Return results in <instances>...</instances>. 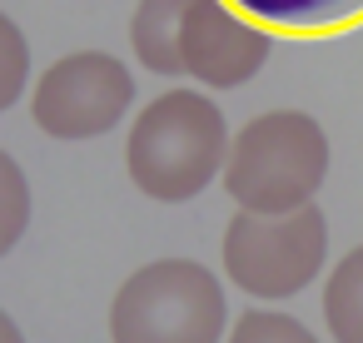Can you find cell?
<instances>
[{
    "label": "cell",
    "instance_id": "obj_9",
    "mask_svg": "<svg viewBox=\"0 0 363 343\" xmlns=\"http://www.w3.org/2000/svg\"><path fill=\"white\" fill-rule=\"evenodd\" d=\"M323 323L333 343H363V244L333 264L323 283Z\"/></svg>",
    "mask_w": 363,
    "mask_h": 343
},
{
    "label": "cell",
    "instance_id": "obj_4",
    "mask_svg": "<svg viewBox=\"0 0 363 343\" xmlns=\"http://www.w3.org/2000/svg\"><path fill=\"white\" fill-rule=\"evenodd\" d=\"M224 274L249 298H294L303 293L328 259V219L318 204L289 214H249L239 209L224 229Z\"/></svg>",
    "mask_w": 363,
    "mask_h": 343
},
{
    "label": "cell",
    "instance_id": "obj_3",
    "mask_svg": "<svg viewBox=\"0 0 363 343\" xmlns=\"http://www.w3.org/2000/svg\"><path fill=\"white\" fill-rule=\"evenodd\" d=\"M224 283L194 259H155L135 269L110 303V343H224Z\"/></svg>",
    "mask_w": 363,
    "mask_h": 343
},
{
    "label": "cell",
    "instance_id": "obj_5",
    "mask_svg": "<svg viewBox=\"0 0 363 343\" xmlns=\"http://www.w3.org/2000/svg\"><path fill=\"white\" fill-rule=\"evenodd\" d=\"M135 105V80L110 50L60 55L30 90V120L50 140H100Z\"/></svg>",
    "mask_w": 363,
    "mask_h": 343
},
{
    "label": "cell",
    "instance_id": "obj_8",
    "mask_svg": "<svg viewBox=\"0 0 363 343\" xmlns=\"http://www.w3.org/2000/svg\"><path fill=\"white\" fill-rule=\"evenodd\" d=\"M229 6L279 35H333L363 26V0H229Z\"/></svg>",
    "mask_w": 363,
    "mask_h": 343
},
{
    "label": "cell",
    "instance_id": "obj_2",
    "mask_svg": "<svg viewBox=\"0 0 363 343\" xmlns=\"http://www.w3.org/2000/svg\"><path fill=\"white\" fill-rule=\"evenodd\" d=\"M328 135L308 110L254 115L224 159V189L249 214H289L313 204L328 179Z\"/></svg>",
    "mask_w": 363,
    "mask_h": 343
},
{
    "label": "cell",
    "instance_id": "obj_10",
    "mask_svg": "<svg viewBox=\"0 0 363 343\" xmlns=\"http://www.w3.org/2000/svg\"><path fill=\"white\" fill-rule=\"evenodd\" d=\"M30 209H35V199H30V179H26V169L0 150V259H6L21 239H26V229H30Z\"/></svg>",
    "mask_w": 363,
    "mask_h": 343
},
{
    "label": "cell",
    "instance_id": "obj_13",
    "mask_svg": "<svg viewBox=\"0 0 363 343\" xmlns=\"http://www.w3.org/2000/svg\"><path fill=\"white\" fill-rule=\"evenodd\" d=\"M0 343H26V333H21V323L6 313V308H0Z\"/></svg>",
    "mask_w": 363,
    "mask_h": 343
},
{
    "label": "cell",
    "instance_id": "obj_11",
    "mask_svg": "<svg viewBox=\"0 0 363 343\" xmlns=\"http://www.w3.org/2000/svg\"><path fill=\"white\" fill-rule=\"evenodd\" d=\"M224 343H318L308 323H298L294 313H279V308H249L234 318L229 338Z\"/></svg>",
    "mask_w": 363,
    "mask_h": 343
},
{
    "label": "cell",
    "instance_id": "obj_12",
    "mask_svg": "<svg viewBox=\"0 0 363 343\" xmlns=\"http://www.w3.org/2000/svg\"><path fill=\"white\" fill-rule=\"evenodd\" d=\"M26 85H30V40L0 11V115L26 95Z\"/></svg>",
    "mask_w": 363,
    "mask_h": 343
},
{
    "label": "cell",
    "instance_id": "obj_1",
    "mask_svg": "<svg viewBox=\"0 0 363 343\" xmlns=\"http://www.w3.org/2000/svg\"><path fill=\"white\" fill-rule=\"evenodd\" d=\"M229 125L224 110L199 90H164L155 95L125 140L130 184L155 204H189L214 179H224L229 159Z\"/></svg>",
    "mask_w": 363,
    "mask_h": 343
},
{
    "label": "cell",
    "instance_id": "obj_7",
    "mask_svg": "<svg viewBox=\"0 0 363 343\" xmlns=\"http://www.w3.org/2000/svg\"><path fill=\"white\" fill-rule=\"evenodd\" d=\"M194 0H140L130 16V45L135 60L164 80L184 75V16Z\"/></svg>",
    "mask_w": 363,
    "mask_h": 343
},
{
    "label": "cell",
    "instance_id": "obj_6",
    "mask_svg": "<svg viewBox=\"0 0 363 343\" xmlns=\"http://www.w3.org/2000/svg\"><path fill=\"white\" fill-rule=\"evenodd\" d=\"M274 50V30L234 11L229 0H194L184 16V75L204 90H239L249 85Z\"/></svg>",
    "mask_w": 363,
    "mask_h": 343
}]
</instances>
